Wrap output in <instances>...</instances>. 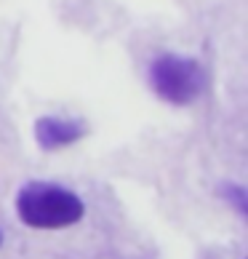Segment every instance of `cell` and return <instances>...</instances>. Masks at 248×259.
<instances>
[{
    "mask_svg": "<svg viewBox=\"0 0 248 259\" xmlns=\"http://www.w3.org/2000/svg\"><path fill=\"white\" fill-rule=\"evenodd\" d=\"M16 214L32 230H64L83 219L85 203L70 187L54 182H27L16 195Z\"/></svg>",
    "mask_w": 248,
    "mask_h": 259,
    "instance_id": "cell-1",
    "label": "cell"
},
{
    "mask_svg": "<svg viewBox=\"0 0 248 259\" xmlns=\"http://www.w3.org/2000/svg\"><path fill=\"white\" fill-rule=\"evenodd\" d=\"M150 85L163 102L187 107L206 91V72L197 59L179 54H163L150 67Z\"/></svg>",
    "mask_w": 248,
    "mask_h": 259,
    "instance_id": "cell-2",
    "label": "cell"
},
{
    "mask_svg": "<svg viewBox=\"0 0 248 259\" xmlns=\"http://www.w3.org/2000/svg\"><path fill=\"white\" fill-rule=\"evenodd\" d=\"M80 137H85V126L78 120H64V118H37L35 120V142L43 150H62L67 145H75Z\"/></svg>",
    "mask_w": 248,
    "mask_h": 259,
    "instance_id": "cell-3",
    "label": "cell"
},
{
    "mask_svg": "<svg viewBox=\"0 0 248 259\" xmlns=\"http://www.w3.org/2000/svg\"><path fill=\"white\" fill-rule=\"evenodd\" d=\"M222 190H224L222 195L237 208V214L245 217V214H248V206H245V190H243L240 185H227V187H222Z\"/></svg>",
    "mask_w": 248,
    "mask_h": 259,
    "instance_id": "cell-4",
    "label": "cell"
},
{
    "mask_svg": "<svg viewBox=\"0 0 248 259\" xmlns=\"http://www.w3.org/2000/svg\"><path fill=\"white\" fill-rule=\"evenodd\" d=\"M0 243H3V235H0Z\"/></svg>",
    "mask_w": 248,
    "mask_h": 259,
    "instance_id": "cell-5",
    "label": "cell"
}]
</instances>
